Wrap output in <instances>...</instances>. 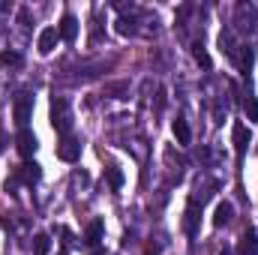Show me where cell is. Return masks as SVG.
I'll return each mask as SVG.
<instances>
[{"mask_svg": "<svg viewBox=\"0 0 258 255\" xmlns=\"http://www.w3.org/2000/svg\"><path fill=\"white\" fill-rule=\"evenodd\" d=\"M0 9H3V3H0Z\"/></svg>", "mask_w": 258, "mask_h": 255, "instance_id": "cell-24", "label": "cell"}, {"mask_svg": "<svg viewBox=\"0 0 258 255\" xmlns=\"http://www.w3.org/2000/svg\"><path fill=\"white\" fill-rule=\"evenodd\" d=\"M93 255H108V252H105V249H96V252H93Z\"/></svg>", "mask_w": 258, "mask_h": 255, "instance_id": "cell-23", "label": "cell"}, {"mask_svg": "<svg viewBox=\"0 0 258 255\" xmlns=\"http://www.w3.org/2000/svg\"><path fill=\"white\" fill-rule=\"evenodd\" d=\"M237 255H258V234H255V231H246V234L240 237Z\"/></svg>", "mask_w": 258, "mask_h": 255, "instance_id": "cell-13", "label": "cell"}, {"mask_svg": "<svg viewBox=\"0 0 258 255\" xmlns=\"http://www.w3.org/2000/svg\"><path fill=\"white\" fill-rule=\"evenodd\" d=\"M18 177L30 186V183H36V180L42 177V171H39V165H36V162H24V165L18 168Z\"/></svg>", "mask_w": 258, "mask_h": 255, "instance_id": "cell-14", "label": "cell"}, {"mask_svg": "<svg viewBox=\"0 0 258 255\" xmlns=\"http://www.w3.org/2000/svg\"><path fill=\"white\" fill-rule=\"evenodd\" d=\"M195 228H198V198L189 201L186 216H183V231H186V234H195Z\"/></svg>", "mask_w": 258, "mask_h": 255, "instance_id": "cell-12", "label": "cell"}, {"mask_svg": "<svg viewBox=\"0 0 258 255\" xmlns=\"http://www.w3.org/2000/svg\"><path fill=\"white\" fill-rule=\"evenodd\" d=\"M243 111H246V117H249L252 123H258V99L255 96H249V99L243 102Z\"/></svg>", "mask_w": 258, "mask_h": 255, "instance_id": "cell-18", "label": "cell"}, {"mask_svg": "<svg viewBox=\"0 0 258 255\" xmlns=\"http://www.w3.org/2000/svg\"><path fill=\"white\" fill-rule=\"evenodd\" d=\"M18 21H21L24 27H30V9H27V6H21V9H18Z\"/></svg>", "mask_w": 258, "mask_h": 255, "instance_id": "cell-21", "label": "cell"}, {"mask_svg": "<svg viewBox=\"0 0 258 255\" xmlns=\"http://www.w3.org/2000/svg\"><path fill=\"white\" fill-rule=\"evenodd\" d=\"M51 123H54V129L60 135H69V129H72V111H69L66 99H54L51 102Z\"/></svg>", "mask_w": 258, "mask_h": 255, "instance_id": "cell-1", "label": "cell"}, {"mask_svg": "<svg viewBox=\"0 0 258 255\" xmlns=\"http://www.w3.org/2000/svg\"><path fill=\"white\" fill-rule=\"evenodd\" d=\"M78 156H81V141L72 138V135H63L60 144H57V159H63V162H78Z\"/></svg>", "mask_w": 258, "mask_h": 255, "instance_id": "cell-4", "label": "cell"}, {"mask_svg": "<svg viewBox=\"0 0 258 255\" xmlns=\"http://www.w3.org/2000/svg\"><path fill=\"white\" fill-rule=\"evenodd\" d=\"M219 255H234V252H231V249H222V252H219Z\"/></svg>", "mask_w": 258, "mask_h": 255, "instance_id": "cell-22", "label": "cell"}, {"mask_svg": "<svg viewBox=\"0 0 258 255\" xmlns=\"http://www.w3.org/2000/svg\"><path fill=\"white\" fill-rule=\"evenodd\" d=\"M234 24L240 30H255V6L252 3H237L234 9Z\"/></svg>", "mask_w": 258, "mask_h": 255, "instance_id": "cell-5", "label": "cell"}, {"mask_svg": "<svg viewBox=\"0 0 258 255\" xmlns=\"http://www.w3.org/2000/svg\"><path fill=\"white\" fill-rule=\"evenodd\" d=\"M231 141H234V153L243 159V156H246V150H249V141H252V135H249V126L237 120V123L231 126Z\"/></svg>", "mask_w": 258, "mask_h": 255, "instance_id": "cell-3", "label": "cell"}, {"mask_svg": "<svg viewBox=\"0 0 258 255\" xmlns=\"http://www.w3.org/2000/svg\"><path fill=\"white\" fill-rule=\"evenodd\" d=\"M57 39H60V33H57V27H45L42 33H39V54H51L54 51V45H57Z\"/></svg>", "mask_w": 258, "mask_h": 255, "instance_id": "cell-7", "label": "cell"}, {"mask_svg": "<svg viewBox=\"0 0 258 255\" xmlns=\"http://www.w3.org/2000/svg\"><path fill=\"white\" fill-rule=\"evenodd\" d=\"M60 255H66V252H60Z\"/></svg>", "mask_w": 258, "mask_h": 255, "instance_id": "cell-25", "label": "cell"}, {"mask_svg": "<svg viewBox=\"0 0 258 255\" xmlns=\"http://www.w3.org/2000/svg\"><path fill=\"white\" fill-rule=\"evenodd\" d=\"M108 180H111L114 189H120V186H123V171H120L117 165H111V168H108Z\"/></svg>", "mask_w": 258, "mask_h": 255, "instance_id": "cell-19", "label": "cell"}, {"mask_svg": "<svg viewBox=\"0 0 258 255\" xmlns=\"http://www.w3.org/2000/svg\"><path fill=\"white\" fill-rule=\"evenodd\" d=\"M30 111H33V96H30V93H18V96H15V105H12V114H15V123L21 129H27Z\"/></svg>", "mask_w": 258, "mask_h": 255, "instance_id": "cell-2", "label": "cell"}, {"mask_svg": "<svg viewBox=\"0 0 258 255\" xmlns=\"http://www.w3.org/2000/svg\"><path fill=\"white\" fill-rule=\"evenodd\" d=\"M117 33H123V36L132 33V21H129V18H120V21H117Z\"/></svg>", "mask_w": 258, "mask_h": 255, "instance_id": "cell-20", "label": "cell"}, {"mask_svg": "<svg viewBox=\"0 0 258 255\" xmlns=\"http://www.w3.org/2000/svg\"><path fill=\"white\" fill-rule=\"evenodd\" d=\"M102 234H105V222H102V219H93V222L87 225V231H84V243L96 249V246L102 243Z\"/></svg>", "mask_w": 258, "mask_h": 255, "instance_id": "cell-8", "label": "cell"}, {"mask_svg": "<svg viewBox=\"0 0 258 255\" xmlns=\"http://www.w3.org/2000/svg\"><path fill=\"white\" fill-rule=\"evenodd\" d=\"M0 63L3 66H21L24 63V57H21L18 51H0Z\"/></svg>", "mask_w": 258, "mask_h": 255, "instance_id": "cell-17", "label": "cell"}, {"mask_svg": "<svg viewBox=\"0 0 258 255\" xmlns=\"http://www.w3.org/2000/svg\"><path fill=\"white\" fill-rule=\"evenodd\" d=\"M171 132H174L177 144H189V141H192V129H189V123H186L183 117H177V120L171 123Z\"/></svg>", "mask_w": 258, "mask_h": 255, "instance_id": "cell-11", "label": "cell"}, {"mask_svg": "<svg viewBox=\"0 0 258 255\" xmlns=\"http://www.w3.org/2000/svg\"><path fill=\"white\" fill-rule=\"evenodd\" d=\"M57 33H60V39H63V42H75V36H78V21H75V15H69V12H66L63 18H60Z\"/></svg>", "mask_w": 258, "mask_h": 255, "instance_id": "cell-9", "label": "cell"}, {"mask_svg": "<svg viewBox=\"0 0 258 255\" xmlns=\"http://www.w3.org/2000/svg\"><path fill=\"white\" fill-rule=\"evenodd\" d=\"M192 57H195V63L201 66V69H210V66H213L210 54L204 51V45H201V42H195V45H192Z\"/></svg>", "mask_w": 258, "mask_h": 255, "instance_id": "cell-15", "label": "cell"}, {"mask_svg": "<svg viewBox=\"0 0 258 255\" xmlns=\"http://www.w3.org/2000/svg\"><path fill=\"white\" fill-rule=\"evenodd\" d=\"M231 219H234V204H231V201H219V204H216V213H213V225L222 228V225H228Z\"/></svg>", "mask_w": 258, "mask_h": 255, "instance_id": "cell-10", "label": "cell"}, {"mask_svg": "<svg viewBox=\"0 0 258 255\" xmlns=\"http://www.w3.org/2000/svg\"><path fill=\"white\" fill-rule=\"evenodd\" d=\"M15 144H18V153H21L24 159H30V156L36 153V135H33L30 129H21L18 138H15Z\"/></svg>", "mask_w": 258, "mask_h": 255, "instance_id": "cell-6", "label": "cell"}, {"mask_svg": "<svg viewBox=\"0 0 258 255\" xmlns=\"http://www.w3.org/2000/svg\"><path fill=\"white\" fill-rule=\"evenodd\" d=\"M48 249H51V237H48L45 231H39V234L33 237V252L36 255H48Z\"/></svg>", "mask_w": 258, "mask_h": 255, "instance_id": "cell-16", "label": "cell"}]
</instances>
